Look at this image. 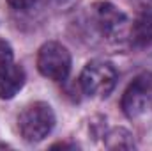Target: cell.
<instances>
[{"mask_svg": "<svg viewBox=\"0 0 152 151\" xmlns=\"http://www.w3.org/2000/svg\"><path fill=\"white\" fill-rule=\"evenodd\" d=\"M37 70L50 80L64 82L71 71V55L67 48L57 41L44 43L37 53Z\"/></svg>", "mask_w": 152, "mask_h": 151, "instance_id": "obj_3", "label": "cell"}, {"mask_svg": "<svg viewBox=\"0 0 152 151\" xmlns=\"http://www.w3.org/2000/svg\"><path fill=\"white\" fill-rule=\"evenodd\" d=\"M7 4L16 11H25L36 4V0H7Z\"/></svg>", "mask_w": 152, "mask_h": 151, "instance_id": "obj_10", "label": "cell"}, {"mask_svg": "<svg viewBox=\"0 0 152 151\" xmlns=\"http://www.w3.org/2000/svg\"><path fill=\"white\" fill-rule=\"evenodd\" d=\"M104 146L108 150H133L134 141H133V135L127 130L113 128L112 132H108L104 135Z\"/></svg>", "mask_w": 152, "mask_h": 151, "instance_id": "obj_8", "label": "cell"}, {"mask_svg": "<svg viewBox=\"0 0 152 151\" xmlns=\"http://www.w3.org/2000/svg\"><path fill=\"white\" fill-rule=\"evenodd\" d=\"M115 84L117 71L110 62L104 61H90L80 75L81 91L92 98H106L115 89Z\"/></svg>", "mask_w": 152, "mask_h": 151, "instance_id": "obj_2", "label": "cell"}, {"mask_svg": "<svg viewBox=\"0 0 152 151\" xmlns=\"http://www.w3.org/2000/svg\"><path fill=\"white\" fill-rule=\"evenodd\" d=\"M131 43L138 48L152 46V11H143L136 16L129 30Z\"/></svg>", "mask_w": 152, "mask_h": 151, "instance_id": "obj_7", "label": "cell"}, {"mask_svg": "<svg viewBox=\"0 0 152 151\" xmlns=\"http://www.w3.org/2000/svg\"><path fill=\"white\" fill-rule=\"evenodd\" d=\"M57 7H62V9H67V7H73L78 0H51Z\"/></svg>", "mask_w": 152, "mask_h": 151, "instance_id": "obj_11", "label": "cell"}, {"mask_svg": "<svg viewBox=\"0 0 152 151\" xmlns=\"http://www.w3.org/2000/svg\"><path fill=\"white\" fill-rule=\"evenodd\" d=\"M92 21L99 34L110 41H118L126 36L127 30V18L122 11H118L110 2H96L90 9Z\"/></svg>", "mask_w": 152, "mask_h": 151, "instance_id": "obj_4", "label": "cell"}, {"mask_svg": "<svg viewBox=\"0 0 152 151\" xmlns=\"http://www.w3.org/2000/svg\"><path fill=\"white\" fill-rule=\"evenodd\" d=\"M51 148H53V150H55V148H71V150H76V144H66V142H58V144H53Z\"/></svg>", "mask_w": 152, "mask_h": 151, "instance_id": "obj_12", "label": "cell"}, {"mask_svg": "<svg viewBox=\"0 0 152 151\" xmlns=\"http://www.w3.org/2000/svg\"><path fill=\"white\" fill-rule=\"evenodd\" d=\"M25 84V71L21 66L9 64L4 71H0V98L11 100Z\"/></svg>", "mask_w": 152, "mask_h": 151, "instance_id": "obj_6", "label": "cell"}, {"mask_svg": "<svg viewBox=\"0 0 152 151\" xmlns=\"http://www.w3.org/2000/svg\"><path fill=\"white\" fill-rule=\"evenodd\" d=\"M152 98V75H142L124 91L120 107L127 117H136L145 112Z\"/></svg>", "mask_w": 152, "mask_h": 151, "instance_id": "obj_5", "label": "cell"}, {"mask_svg": "<svg viewBox=\"0 0 152 151\" xmlns=\"http://www.w3.org/2000/svg\"><path fill=\"white\" fill-rule=\"evenodd\" d=\"M9 64H12V48L9 43L0 41V71H4Z\"/></svg>", "mask_w": 152, "mask_h": 151, "instance_id": "obj_9", "label": "cell"}, {"mask_svg": "<svg viewBox=\"0 0 152 151\" xmlns=\"http://www.w3.org/2000/svg\"><path fill=\"white\" fill-rule=\"evenodd\" d=\"M55 126V114L44 101L28 105L18 117V130L27 142H39Z\"/></svg>", "mask_w": 152, "mask_h": 151, "instance_id": "obj_1", "label": "cell"}]
</instances>
